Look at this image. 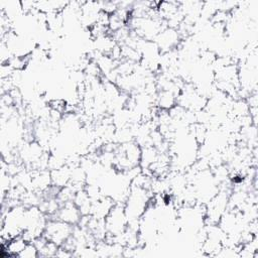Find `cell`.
I'll list each match as a JSON object with an SVG mask.
<instances>
[{"label":"cell","mask_w":258,"mask_h":258,"mask_svg":"<svg viewBox=\"0 0 258 258\" xmlns=\"http://www.w3.org/2000/svg\"><path fill=\"white\" fill-rule=\"evenodd\" d=\"M74 226L58 219H48L42 236L48 241L61 246L72 236Z\"/></svg>","instance_id":"1"},{"label":"cell","mask_w":258,"mask_h":258,"mask_svg":"<svg viewBox=\"0 0 258 258\" xmlns=\"http://www.w3.org/2000/svg\"><path fill=\"white\" fill-rule=\"evenodd\" d=\"M82 218V214L79 208L76 206L74 202H69L60 205L56 214L50 219H58L68 224L76 226L79 224Z\"/></svg>","instance_id":"2"},{"label":"cell","mask_w":258,"mask_h":258,"mask_svg":"<svg viewBox=\"0 0 258 258\" xmlns=\"http://www.w3.org/2000/svg\"><path fill=\"white\" fill-rule=\"evenodd\" d=\"M71 170L72 168L69 165H63L60 168L50 170L51 184L57 187L66 186L71 180Z\"/></svg>","instance_id":"3"},{"label":"cell","mask_w":258,"mask_h":258,"mask_svg":"<svg viewBox=\"0 0 258 258\" xmlns=\"http://www.w3.org/2000/svg\"><path fill=\"white\" fill-rule=\"evenodd\" d=\"M18 257L19 258H35V257H39L38 249L36 248V246L34 245L33 242H29V243L26 244L24 249L19 253Z\"/></svg>","instance_id":"4"}]
</instances>
